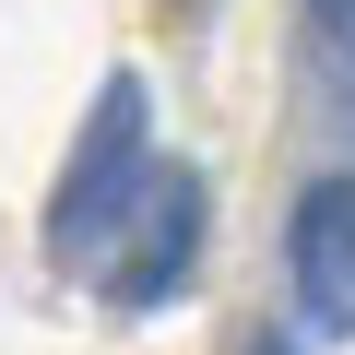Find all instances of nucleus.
I'll use <instances>...</instances> for the list:
<instances>
[{"instance_id": "nucleus-1", "label": "nucleus", "mask_w": 355, "mask_h": 355, "mask_svg": "<svg viewBox=\"0 0 355 355\" xmlns=\"http://www.w3.org/2000/svg\"><path fill=\"white\" fill-rule=\"evenodd\" d=\"M142 178H154V95L119 71V83L95 95L71 166H60V190H48V261H60V272H95V261L119 249V225H130V202H142Z\"/></svg>"}, {"instance_id": "nucleus-2", "label": "nucleus", "mask_w": 355, "mask_h": 355, "mask_svg": "<svg viewBox=\"0 0 355 355\" xmlns=\"http://www.w3.org/2000/svg\"><path fill=\"white\" fill-rule=\"evenodd\" d=\"M202 225H214V190H202V178L190 166H178V178H142V202H130V249H107L95 272H107V308H166L178 284H190L202 272Z\"/></svg>"}, {"instance_id": "nucleus-3", "label": "nucleus", "mask_w": 355, "mask_h": 355, "mask_svg": "<svg viewBox=\"0 0 355 355\" xmlns=\"http://www.w3.org/2000/svg\"><path fill=\"white\" fill-rule=\"evenodd\" d=\"M284 261H296V308H308L320 331H355V166H331V178L296 190Z\"/></svg>"}, {"instance_id": "nucleus-4", "label": "nucleus", "mask_w": 355, "mask_h": 355, "mask_svg": "<svg viewBox=\"0 0 355 355\" xmlns=\"http://www.w3.org/2000/svg\"><path fill=\"white\" fill-rule=\"evenodd\" d=\"M249 355H296V343H284V331H261V343H249Z\"/></svg>"}]
</instances>
